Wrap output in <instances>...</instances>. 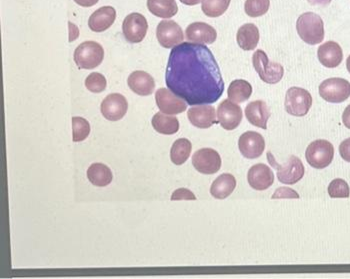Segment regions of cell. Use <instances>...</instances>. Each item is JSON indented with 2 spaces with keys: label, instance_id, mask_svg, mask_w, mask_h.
<instances>
[{
  "label": "cell",
  "instance_id": "6da1fadb",
  "mask_svg": "<svg viewBox=\"0 0 350 279\" xmlns=\"http://www.w3.org/2000/svg\"><path fill=\"white\" fill-rule=\"evenodd\" d=\"M168 90L191 107L213 105L222 96L224 81L211 49L183 42L172 49L166 67Z\"/></svg>",
  "mask_w": 350,
  "mask_h": 279
},
{
  "label": "cell",
  "instance_id": "7a4b0ae2",
  "mask_svg": "<svg viewBox=\"0 0 350 279\" xmlns=\"http://www.w3.org/2000/svg\"><path fill=\"white\" fill-rule=\"evenodd\" d=\"M297 30L299 38L308 44H319L324 40L323 18L314 12L300 15L297 21Z\"/></svg>",
  "mask_w": 350,
  "mask_h": 279
},
{
  "label": "cell",
  "instance_id": "3957f363",
  "mask_svg": "<svg viewBox=\"0 0 350 279\" xmlns=\"http://www.w3.org/2000/svg\"><path fill=\"white\" fill-rule=\"evenodd\" d=\"M267 159L272 168H275L278 178L283 185H295L301 181L306 173V168L301 160L295 155H291L285 163L278 164L271 152L267 153Z\"/></svg>",
  "mask_w": 350,
  "mask_h": 279
},
{
  "label": "cell",
  "instance_id": "277c9868",
  "mask_svg": "<svg viewBox=\"0 0 350 279\" xmlns=\"http://www.w3.org/2000/svg\"><path fill=\"white\" fill-rule=\"evenodd\" d=\"M252 64L258 77L265 83H278L284 75V69L282 64L270 62L267 54L261 49L256 51L252 55Z\"/></svg>",
  "mask_w": 350,
  "mask_h": 279
},
{
  "label": "cell",
  "instance_id": "5b68a950",
  "mask_svg": "<svg viewBox=\"0 0 350 279\" xmlns=\"http://www.w3.org/2000/svg\"><path fill=\"white\" fill-rule=\"evenodd\" d=\"M73 58L79 68L94 69L100 66L103 62L105 51L99 43L95 41H85L75 49Z\"/></svg>",
  "mask_w": 350,
  "mask_h": 279
},
{
  "label": "cell",
  "instance_id": "8992f818",
  "mask_svg": "<svg viewBox=\"0 0 350 279\" xmlns=\"http://www.w3.org/2000/svg\"><path fill=\"white\" fill-rule=\"evenodd\" d=\"M312 107V96L308 90L300 88H291L285 95L284 107L291 116H306Z\"/></svg>",
  "mask_w": 350,
  "mask_h": 279
},
{
  "label": "cell",
  "instance_id": "52a82bcc",
  "mask_svg": "<svg viewBox=\"0 0 350 279\" xmlns=\"http://www.w3.org/2000/svg\"><path fill=\"white\" fill-rule=\"evenodd\" d=\"M306 157L308 164L313 168L323 170L334 160V147L327 140H315L306 149Z\"/></svg>",
  "mask_w": 350,
  "mask_h": 279
},
{
  "label": "cell",
  "instance_id": "ba28073f",
  "mask_svg": "<svg viewBox=\"0 0 350 279\" xmlns=\"http://www.w3.org/2000/svg\"><path fill=\"white\" fill-rule=\"evenodd\" d=\"M319 94L327 103H345L350 96V82L339 77L324 80L319 86Z\"/></svg>",
  "mask_w": 350,
  "mask_h": 279
},
{
  "label": "cell",
  "instance_id": "9c48e42d",
  "mask_svg": "<svg viewBox=\"0 0 350 279\" xmlns=\"http://www.w3.org/2000/svg\"><path fill=\"white\" fill-rule=\"evenodd\" d=\"M148 23L144 15L133 12L125 17L122 32L125 40L131 43H139L146 38Z\"/></svg>",
  "mask_w": 350,
  "mask_h": 279
},
{
  "label": "cell",
  "instance_id": "30bf717a",
  "mask_svg": "<svg viewBox=\"0 0 350 279\" xmlns=\"http://www.w3.org/2000/svg\"><path fill=\"white\" fill-rule=\"evenodd\" d=\"M192 165L202 174H215L221 168V157L215 149H200L192 157Z\"/></svg>",
  "mask_w": 350,
  "mask_h": 279
},
{
  "label": "cell",
  "instance_id": "8fae6325",
  "mask_svg": "<svg viewBox=\"0 0 350 279\" xmlns=\"http://www.w3.org/2000/svg\"><path fill=\"white\" fill-rule=\"evenodd\" d=\"M157 38L164 49H174L185 40L183 28L174 21H162L157 28Z\"/></svg>",
  "mask_w": 350,
  "mask_h": 279
},
{
  "label": "cell",
  "instance_id": "7c38bea8",
  "mask_svg": "<svg viewBox=\"0 0 350 279\" xmlns=\"http://www.w3.org/2000/svg\"><path fill=\"white\" fill-rule=\"evenodd\" d=\"M217 120L226 131L237 129L243 120V109L230 99L222 101L217 108Z\"/></svg>",
  "mask_w": 350,
  "mask_h": 279
},
{
  "label": "cell",
  "instance_id": "4fadbf2b",
  "mask_svg": "<svg viewBox=\"0 0 350 279\" xmlns=\"http://www.w3.org/2000/svg\"><path fill=\"white\" fill-rule=\"evenodd\" d=\"M157 107L163 114L176 116L183 114L187 108V103L168 88H159L155 93Z\"/></svg>",
  "mask_w": 350,
  "mask_h": 279
},
{
  "label": "cell",
  "instance_id": "5bb4252c",
  "mask_svg": "<svg viewBox=\"0 0 350 279\" xmlns=\"http://www.w3.org/2000/svg\"><path fill=\"white\" fill-rule=\"evenodd\" d=\"M129 109L126 98L120 93H111L103 99L100 110L103 116L110 121L122 120Z\"/></svg>",
  "mask_w": 350,
  "mask_h": 279
},
{
  "label": "cell",
  "instance_id": "9a60e30c",
  "mask_svg": "<svg viewBox=\"0 0 350 279\" xmlns=\"http://www.w3.org/2000/svg\"><path fill=\"white\" fill-rule=\"evenodd\" d=\"M239 148L245 159H258L262 155L265 149V138L260 133L256 131H247L239 137Z\"/></svg>",
  "mask_w": 350,
  "mask_h": 279
},
{
  "label": "cell",
  "instance_id": "2e32d148",
  "mask_svg": "<svg viewBox=\"0 0 350 279\" xmlns=\"http://www.w3.org/2000/svg\"><path fill=\"white\" fill-rule=\"evenodd\" d=\"M187 118L193 127L206 129L218 122L215 108L211 105H194L187 112Z\"/></svg>",
  "mask_w": 350,
  "mask_h": 279
},
{
  "label": "cell",
  "instance_id": "e0dca14e",
  "mask_svg": "<svg viewBox=\"0 0 350 279\" xmlns=\"http://www.w3.org/2000/svg\"><path fill=\"white\" fill-rule=\"evenodd\" d=\"M248 185L258 191L269 189L273 185L274 175L271 168L265 164L258 163L250 168L247 174Z\"/></svg>",
  "mask_w": 350,
  "mask_h": 279
},
{
  "label": "cell",
  "instance_id": "ac0fdd59",
  "mask_svg": "<svg viewBox=\"0 0 350 279\" xmlns=\"http://www.w3.org/2000/svg\"><path fill=\"white\" fill-rule=\"evenodd\" d=\"M185 36L189 42L198 44H213L217 38L215 27L205 23H193L185 30Z\"/></svg>",
  "mask_w": 350,
  "mask_h": 279
},
{
  "label": "cell",
  "instance_id": "d6986e66",
  "mask_svg": "<svg viewBox=\"0 0 350 279\" xmlns=\"http://www.w3.org/2000/svg\"><path fill=\"white\" fill-rule=\"evenodd\" d=\"M317 56L323 66L334 68L342 62V49L336 41H326L317 49Z\"/></svg>",
  "mask_w": 350,
  "mask_h": 279
},
{
  "label": "cell",
  "instance_id": "ffe728a7",
  "mask_svg": "<svg viewBox=\"0 0 350 279\" xmlns=\"http://www.w3.org/2000/svg\"><path fill=\"white\" fill-rule=\"evenodd\" d=\"M245 116L250 124L259 129H267L271 112L267 103L262 101H252L245 107Z\"/></svg>",
  "mask_w": 350,
  "mask_h": 279
},
{
  "label": "cell",
  "instance_id": "44dd1931",
  "mask_svg": "<svg viewBox=\"0 0 350 279\" xmlns=\"http://www.w3.org/2000/svg\"><path fill=\"white\" fill-rule=\"evenodd\" d=\"M129 88L140 96H148L154 92V79L146 71L136 70L127 80Z\"/></svg>",
  "mask_w": 350,
  "mask_h": 279
},
{
  "label": "cell",
  "instance_id": "7402d4cb",
  "mask_svg": "<svg viewBox=\"0 0 350 279\" xmlns=\"http://www.w3.org/2000/svg\"><path fill=\"white\" fill-rule=\"evenodd\" d=\"M116 18V10L112 6H103L90 17L88 27L92 31L103 32L113 25Z\"/></svg>",
  "mask_w": 350,
  "mask_h": 279
},
{
  "label": "cell",
  "instance_id": "603a6c76",
  "mask_svg": "<svg viewBox=\"0 0 350 279\" xmlns=\"http://www.w3.org/2000/svg\"><path fill=\"white\" fill-rule=\"evenodd\" d=\"M259 30L254 23H246L239 28L237 40L239 47L243 51H250L256 49L259 42Z\"/></svg>",
  "mask_w": 350,
  "mask_h": 279
},
{
  "label": "cell",
  "instance_id": "cb8c5ba5",
  "mask_svg": "<svg viewBox=\"0 0 350 279\" xmlns=\"http://www.w3.org/2000/svg\"><path fill=\"white\" fill-rule=\"evenodd\" d=\"M237 187V179L232 174L224 173L213 181L211 187V194L216 200H226Z\"/></svg>",
  "mask_w": 350,
  "mask_h": 279
},
{
  "label": "cell",
  "instance_id": "d4e9b609",
  "mask_svg": "<svg viewBox=\"0 0 350 279\" xmlns=\"http://www.w3.org/2000/svg\"><path fill=\"white\" fill-rule=\"evenodd\" d=\"M151 123L155 131L164 135H172L179 131L178 120L161 111L153 116Z\"/></svg>",
  "mask_w": 350,
  "mask_h": 279
},
{
  "label": "cell",
  "instance_id": "484cf974",
  "mask_svg": "<svg viewBox=\"0 0 350 279\" xmlns=\"http://www.w3.org/2000/svg\"><path fill=\"white\" fill-rule=\"evenodd\" d=\"M88 178L92 185L105 187L111 183L113 176L111 170L103 163H94L88 170Z\"/></svg>",
  "mask_w": 350,
  "mask_h": 279
},
{
  "label": "cell",
  "instance_id": "4316f807",
  "mask_svg": "<svg viewBox=\"0 0 350 279\" xmlns=\"http://www.w3.org/2000/svg\"><path fill=\"white\" fill-rule=\"evenodd\" d=\"M149 12L161 18H170L178 12L175 0H148Z\"/></svg>",
  "mask_w": 350,
  "mask_h": 279
},
{
  "label": "cell",
  "instance_id": "83f0119b",
  "mask_svg": "<svg viewBox=\"0 0 350 279\" xmlns=\"http://www.w3.org/2000/svg\"><path fill=\"white\" fill-rule=\"evenodd\" d=\"M252 94V86L243 79L233 80L228 90V98L233 103H243Z\"/></svg>",
  "mask_w": 350,
  "mask_h": 279
},
{
  "label": "cell",
  "instance_id": "f1b7e54d",
  "mask_svg": "<svg viewBox=\"0 0 350 279\" xmlns=\"http://www.w3.org/2000/svg\"><path fill=\"white\" fill-rule=\"evenodd\" d=\"M192 144L187 138H179L170 149V159L175 165H183L189 159Z\"/></svg>",
  "mask_w": 350,
  "mask_h": 279
},
{
  "label": "cell",
  "instance_id": "f546056e",
  "mask_svg": "<svg viewBox=\"0 0 350 279\" xmlns=\"http://www.w3.org/2000/svg\"><path fill=\"white\" fill-rule=\"evenodd\" d=\"M231 0H203L202 10L208 17H219L228 10Z\"/></svg>",
  "mask_w": 350,
  "mask_h": 279
},
{
  "label": "cell",
  "instance_id": "4dcf8cb0",
  "mask_svg": "<svg viewBox=\"0 0 350 279\" xmlns=\"http://www.w3.org/2000/svg\"><path fill=\"white\" fill-rule=\"evenodd\" d=\"M270 0H245L244 12L250 17H260L269 12Z\"/></svg>",
  "mask_w": 350,
  "mask_h": 279
},
{
  "label": "cell",
  "instance_id": "1f68e13d",
  "mask_svg": "<svg viewBox=\"0 0 350 279\" xmlns=\"http://www.w3.org/2000/svg\"><path fill=\"white\" fill-rule=\"evenodd\" d=\"M73 142H81L88 137L90 133V124L84 118L75 116L72 118Z\"/></svg>",
  "mask_w": 350,
  "mask_h": 279
},
{
  "label": "cell",
  "instance_id": "d6a6232c",
  "mask_svg": "<svg viewBox=\"0 0 350 279\" xmlns=\"http://www.w3.org/2000/svg\"><path fill=\"white\" fill-rule=\"evenodd\" d=\"M328 194L332 198H347L350 196L349 186L347 181L336 178L328 185Z\"/></svg>",
  "mask_w": 350,
  "mask_h": 279
},
{
  "label": "cell",
  "instance_id": "836d02e7",
  "mask_svg": "<svg viewBox=\"0 0 350 279\" xmlns=\"http://www.w3.org/2000/svg\"><path fill=\"white\" fill-rule=\"evenodd\" d=\"M107 85V79L101 73L92 72L86 77L85 86L90 92L94 93L105 92Z\"/></svg>",
  "mask_w": 350,
  "mask_h": 279
},
{
  "label": "cell",
  "instance_id": "e575fe53",
  "mask_svg": "<svg viewBox=\"0 0 350 279\" xmlns=\"http://www.w3.org/2000/svg\"><path fill=\"white\" fill-rule=\"evenodd\" d=\"M282 198H287V200H295V198H299V194H297L293 188L289 187H280L275 190L272 200H282Z\"/></svg>",
  "mask_w": 350,
  "mask_h": 279
},
{
  "label": "cell",
  "instance_id": "d590c367",
  "mask_svg": "<svg viewBox=\"0 0 350 279\" xmlns=\"http://www.w3.org/2000/svg\"><path fill=\"white\" fill-rule=\"evenodd\" d=\"M172 200H196V196L187 188H178L172 194Z\"/></svg>",
  "mask_w": 350,
  "mask_h": 279
},
{
  "label": "cell",
  "instance_id": "8d00e7d4",
  "mask_svg": "<svg viewBox=\"0 0 350 279\" xmlns=\"http://www.w3.org/2000/svg\"><path fill=\"white\" fill-rule=\"evenodd\" d=\"M339 153H340L342 159L350 162V138H347L345 142H341L340 146H339Z\"/></svg>",
  "mask_w": 350,
  "mask_h": 279
},
{
  "label": "cell",
  "instance_id": "74e56055",
  "mask_svg": "<svg viewBox=\"0 0 350 279\" xmlns=\"http://www.w3.org/2000/svg\"><path fill=\"white\" fill-rule=\"evenodd\" d=\"M75 2L83 8H92L98 2V0H75Z\"/></svg>",
  "mask_w": 350,
  "mask_h": 279
},
{
  "label": "cell",
  "instance_id": "f35d334b",
  "mask_svg": "<svg viewBox=\"0 0 350 279\" xmlns=\"http://www.w3.org/2000/svg\"><path fill=\"white\" fill-rule=\"evenodd\" d=\"M343 124L350 129V105L345 108V112L342 114Z\"/></svg>",
  "mask_w": 350,
  "mask_h": 279
},
{
  "label": "cell",
  "instance_id": "ab89813d",
  "mask_svg": "<svg viewBox=\"0 0 350 279\" xmlns=\"http://www.w3.org/2000/svg\"><path fill=\"white\" fill-rule=\"evenodd\" d=\"M312 5L326 6L332 2V0H308Z\"/></svg>",
  "mask_w": 350,
  "mask_h": 279
},
{
  "label": "cell",
  "instance_id": "60d3db41",
  "mask_svg": "<svg viewBox=\"0 0 350 279\" xmlns=\"http://www.w3.org/2000/svg\"><path fill=\"white\" fill-rule=\"evenodd\" d=\"M203 0H180L181 3L185 4V5H198L200 2H202Z\"/></svg>",
  "mask_w": 350,
  "mask_h": 279
},
{
  "label": "cell",
  "instance_id": "b9f144b4",
  "mask_svg": "<svg viewBox=\"0 0 350 279\" xmlns=\"http://www.w3.org/2000/svg\"><path fill=\"white\" fill-rule=\"evenodd\" d=\"M347 70H349V72L350 73V55L349 56V57H347Z\"/></svg>",
  "mask_w": 350,
  "mask_h": 279
}]
</instances>
